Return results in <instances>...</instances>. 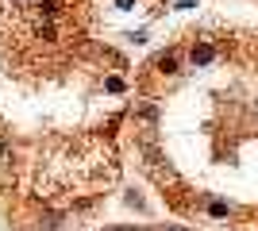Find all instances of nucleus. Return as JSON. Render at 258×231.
I'll return each instance as SVG.
<instances>
[{
  "instance_id": "obj_1",
  "label": "nucleus",
  "mask_w": 258,
  "mask_h": 231,
  "mask_svg": "<svg viewBox=\"0 0 258 231\" xmlns=\"http://www.w3.org/2000/svg\"><path fill=\"white\" fill-rule=\"evenodd\" d=\"M189 58H193V66H197V69L208 66V62L216 58V43H212V39H197L193 50H189Z\"/></svg>"
},
{
  "instance_id": "obj_2",
  "label": "nucleus",
  "mask_w": 258,
  "mask_h": 231,
  "mask_svg": "<svg viewBox=\"0 0 258 231\" xmlns=\"http://www.w3.org/2000/svg\"><path fill=\"white\" fill-rule=\"evenodd\" d=\"M170 231H185V227H170Z\"/></svg>"
}]
</instances>
